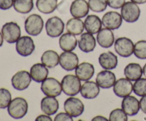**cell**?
Returning a JSON list of instances; mask_svg holds the SVG:
<instances>
[{"label":"cell","mask_w":146,"mask_h":121,"mask_svg":"<svg viewBox=\"0 0 146 121\" xmlns=\"http://www.w3.org/2000/svg\"><path fill=\"white\" fill-rule=\"evenodd\" d=\"M28 102L24 98L17 97L11 100L7 107V111L10 116L14 119H21L28 112Z\"/></svg>","instance_id":"6da1fadb"},{"label":"cell","mask_w":146,"mask_h":121,"mask_svg":"<svg viewBox=\"0 0 146 121\" xmlns=\"http://www.w3.org/2000/svg\"><path fill=\"white\" fill-rule=\"evenodd\" d=\"M62 91L66 95L75 96L80 92L81 88V80L76 75H66L61 81Z\"/></svg>","instance_id":"7a4b0ae2"},{"label":"cell","mask_w":146,"mask_h":121,"mask_svg":"<svg viewBox=\"0 0 146 121\" xmlns=\"http://www.w3.org/2000/svg\"><path fill=\"white\" fill-rule=\"evenodd\" d=\"M44 21L40 15L36 14L29 16L24 22V28L28 34L34 36L39 35L44 28Z\"/></svg>","instance_id":"3957f363"},{"label":"cell","mask_w":146,"mask_h":121,"mask_svg":"<svg viewBox=\"0 0 146 121\" xmlns=\"http://www.w3.org/2000/svg\"><path fill=\"white\" fill-rule=\"evenodd\" d=\"M121 14L123 19L126 22H135L139 19L141 15V9L138 4L133 1H127L121 7Z\"/></svg>","instance_id":"277c9868"},{"label":"cell","mask_w":146,"mask_h":121,"mask_svg":"<svg viewBox=\"0 0 146 121\" xmlns=\"http://www.w3.org/2000/svg\"><path fill=\"white\" fill-rule=\"evenodd\" d=\"M4 39L9 44H14L21 36V28L16 22H7L1 28Z\"/></svg>","instance_id":"5b68a950"},{"label":"cell","mask_w":146,"mask_h":121,"mask_svg":"<svg viewBox=\"0 0 146 121\" xmlns=\"http://www.w3.org/2000/svg\"><path fill=\"white\" fill-rule=\"evenodd\" d=\"M46 31L51 38H57L62 35L64 30V23L58 17H53L48 19L46 22Z\"/></svg>","instance_id":"8992f818"},{"label":"cell","mask_w":146,"mask_h":121,"mask_svg":"<svg viewBox=\"0 0 146 121\" xmlns=\"http://www.w3.org/2000/svg\"><path fill=\"white\" fill-rule=\"evenodd\" d=\"M41 90L46 96L57 97L62 92L61 83L54 78H47L41 83Z\"/></svg>","instance_id":"52a82bcc"},{"label":"cell","mask_w":146,"mask_h":121,"mask_svg":"<svg viewBox=\"0 0 146 121\" xmlns=\"http://www.w3.org/2000/svg\"><path fill=\"white\" fill-rule=\"evenodd\" d=\"M115 51L120 56L127 58L133 54L134 44L132 40L127 37H120L114 43Z\"/></svg>","instance_id":"ba28073f"},{"label":"cell","mask_w":146,"mask_h":121,"mask_svg":"<svg viewBox=\"0 0 146 121\" xmlns=\"http://www.w3.org/2000/svg\"><path fill=\"white\" fill-rule=\"evenodd\" d=\"M64 108L65 112L73 118H77L84 112V105L82 101L77 98L71 97L64 102Z\"/></svg>","instance_id":"9c48e42d"},{"label":"cell","mask_w":146,"mask_h":121,"mask_svg":"<svg viewBox=\"0 0 146 121\" xmlns=\"http://www.w3.org/2000/svg\"><path fill=\"white\" fill-rule=\"evenodd\" d=\"M16 44L17 52L21 56H29L35 50V44L32 38L28 36H21L17 40Z\"/></svg>","instance_id":"30bf717a"},{"label":"cell","mask_w":146,"mask_h":121,"mask_svg":"<svg viewBox=\"0 0 146 121\" xmlns=\"http://www.w3.org/2000/svg\"><path fill=\"white\" fill-rule=\"evenodd\" d=\"M31 80V75L28 71H20L12 76L11 85L17 91H24L29 86Z\"/></svg>","instance_id":"8fae6325"},{"label":"cell","mask_w":146,"mask_h":121,"mask_svg":"<svg viewBox=\"0 0 146 121\" xmlns=\"http://www.w3.org/2000/svg\"><path fill=\"white\" fill-rule=\"evenodd\" d=\"M78 56L71 51H64L59 56V64L61 68L66 71L76 69L78 65Z\"/></svg>","instance_id":"7c38bea8"},{"label":"cell","mask_w":146,"mask_h":121,"mask_svg":"<svg viewBox=\"0 0 146 121\" xmlns=\"http://www.w3.org/2000/svg\"><path fill=\"white\" fill-rule=\"evenodd\" d=\"M113 92L119 98H125L133 91V85L128 78H120L113 85Z\"/></svg>","instance_id":"4fadbf2b"},{"label":"cell","mask_w":146,"mask_h":121,"mask_svg":"<svg viewBox=\"0 0 146 121\" xmlns=\"http://www.w3.org/2000/svg\"><path fill=\"white\" fill-rule=\"evenodd\" d=\"M122 22V16L117 11H108L103 16V25L105 28L111 30L118 29L121 27Z\"/></svg>","instance_id":"5bb4252c"},{"label":"cell","mask_w":146,"mask_h":121,"mask_svg":"<svg viewBox=\"0 0 146 121\" xmlns=\"http://www.w3.org/2000/svg\"><path fill=\"white\" fill-rule=\"evenodd\" d=\"M96 81L100 88L103 89H108L114 85L116 81V77L113 73L109 70L105 69L97 74Z\"/></svg>","instance_id":"9a60e30c"},{"label":"cell","mask_w":146,"mask_h":121,"mask_svg":"<svg viewBox=\"0 0 146 121\" xmlns=\"http://www.w3.org/2000/svg\"><path fill=\"white\" fill-rule=\"evenodd\" d=\"M122 109L129 116H134L139 112L140 101L133 95H128L123 98L121 103Z\"/></svg>","instance_id":"2e32d148"},{"label":"cell","mask_w":146,"mask_h":121,"mask_svg":"<svg viewBox=\"0 0 146 121\" xmlns=\"http://www.w3.org/2000/svg\"><path fill=\"white\" fill-rule=\"evenodd\" d=\"M88 3L86 0H74L70 7V13L76 18H84L89 12Z\"/></svg>","instance_id":"e0dca14e"},{"label":"cell","mask_w":146,"mask_h":121,"mask_svg":"<svg viewBox=\"0 0 146 121\" xmlns=\"http://www.w3.org/2000/svg\"><path fill=\"white\" fill-rule=\"evenodd\" d=\"M96 40L100 46L104 48H108L112 46L115 41L113 32L107 28H102L97 34Z\"/></svg>","instance_id":"ac0fdd59"},{"label":"cell","mask_w":146,"mask_h":121,"mask_svg":"<svg viewBox=\"0 0 146 121\" xmlns=\"http://www.w3.org/2000/svg\"><path fill=\"white\" fill-rule=\"evenodd\" d=\"M78 48L85 53H90L94 51L96 46V40L92 34L88 32L81 34V38L78 41Z\"/></svg>","instance_id":"d6986e66"},{"label":"cell","mask_w":146,"mask_h":121,"mask_svg":"<svg viewBox=\"0 0 146 121\" xmlns=\"http://www.w3.org/2000/svg\"><path fill=\"white\" fill-rule=\"evenodd\" d=\"M95 68L93 64L88 62H83L76 68V75L81 81H86L91 79L94 75Z\"/></svg>","instance_id":"ffe728a7"},{"label":"cell","mask_w":146,"mask_h":121,"mask_svg":"<svg viewBox=\"0 0 146 121\" xmlns=\"http://www.w3.org/2000/svg\"><path fill=\"white\" fill-rule=\"evenodd\" d=\"M80 93L86 99H94L100 93L99 85L94 81H86L81 85Z\"/></svg>","instance_id":"44dd1931"},{"label":"cell","mask_w":146,"mask_h":121,"mask_svg":"<svg viewBox=\"0 0 146 121\" xmlns=\"http://www.w3.org/2000/svg\"><path fill=\"white\" fill-rule=\"evenodd\" d=\"M59 102L55 97L46 96L41 101V110L42 112L48 115H54L58 111Z\"/></svg>","instance_id":"7402d4cb"},{"label":"cell","mask_w":146,"mask_h":121,"mask_svg":"<svg viewBox=\"0 0 146 121\" xmlns=\"http://www.w3.org/2000/svg\"><path fill=\"white\" fill-rule=\"evenodd\" d=\"M31 79L36 83H42L48 75V70L43 63L34 64L30 69Z\"/></svg>","instance_id":"603a6c76"},{"label":"cell","mask_w":146,"mask_h":121,"mask_svg":"<svg viewBox=\"0 0 146 121\" xmlns=\"http://www.w3.org/2000/svg\"><path fill=\"white\" fill-rule=\"evenodd\" d=\"M98 62L103 68L112 70L118 65V57L111 51L101 54L98 58Z\"/></svg>","instance_id":"cb8c5ba5"},{"label":"cell","mask_w":146,"mask_h":121,"mask_svg":"<svg viewBox=\"0 0 146 121\" xmlns=\"http://www.w3.org/2000/svg\"><path fill=\"white\" fill-rule=\"evenodd\" d=\"M102 21L96 15H88L84 21V28L86 31L92 34H98L102 27Z\"/></svg>","instance_id":"d4e9b609"},{"label":"cell","mask_w":146,"mask_h":121,"mask_svg":"<svg viewBox=\"0 0 146 121\" xmlns=\"http://www.w3.org/2000/svg\"><path fill=\"white\" fill-rule=\"evenodd\" d=\"M58 43L60 48L64 51H74L78 44L75 35L68 32L65 33L61 36Z\"/></svg>","instance_id":"484cf974"},{"label":"cell","mask_w":146,"mask_h":121,"mask_svg":"<svg viewBox=\"0 0 146 121\" xmlns=\"http://www.w3.org/2000/svg\"><path fill=\"white\" fill-rule=\"evenodd\" d=\"M143 69L141 65L137 63H128L124 68V75L125 78L131 81H135L142 77Z\"/></svg>","instance_id":"4316f807"},{"label":"cell","mask_w":146,"mask_h":121,"mask_svg":"<svg viewBox=\"0 0 146 121\" xmlns=\"http://www.w3.org/2000/svg\"><path fill=\"white\" fill-rule=\"evenodd\" d=\"M41 61L47 68H54L59 63V56L56 51L47 50L41 56Z\"/></svg>","instance_id":"83f0119b"},{"label":"cell","mask_w":146,"mask_h":121,"mask_svg":"<svg viewBox=\"0 0 146 121\" xmlns=\"http://www.w3.org/2000/svg\"><path fill=\"white\" fill-rule=\"evenodd\" d=\"M67 32L71 33L74 35H80L84 30V23L79 18H71L66 23Z\"/></svg>","instance_id":"f1b7e54d"},{"label":"cell","mask_w":146,"mask_h":121,"mask_svg":"<svg viewBox=\"0 0 146 121\" xmlns=\"http://www.w3.org/2000/svg\"><path fill=\"white\" fill-rule=\"evenodd\" d=\"M36 5L40 12L48 14L57 9L58 0H36Z\"/></svg>","instance_id":"f546056e"},{"label":"cell","mask_w":146,"mask_h":121,"mask_svg":"<svg viewBox=\"0 0 146 121\" xmlns=\"http://www.w3.org/2000/svg\"><path fill=\"white\" fill-rule=\"evenodd\" d=\"M14 9L20 14H28L34 9L33 0H14Z\"/></svg>","instance_id":"4dcf8cb0"},{"label":"cell","mask_w":146,"mask_h":121,"mask_svg":"<svg viewBox=\"0 0 146 121\" xmlns=\"http://www.w3.org/2000/svg\"><path fill=\"white\" fill-rule=\"evenodd\" d=\"M134 55L139 59H146V41L141 40L134 45Z\"/></svg>","instance_id":"1f68e13d"},{"label":"cell","mask_w":146,"mask_h":121,"mask_svg":"<svg viewBox=\"0 0 146 121\" xmlns=\"http://www.w3.org/2000/svg\"><path fill=\"white\" fill-rule=\"evenodd\" d=\"M89 9L94 12H102L107 8L106 0H88Z\"/></svg>","instance_id":"d6a6232c"},{"label":"cell","mask_w":146,"mask_h":121,"mask_svg":"<svg viewBox=\"0 0 146 121\" xmlns=\"http://www.w3.org/2000/svg\"><path fill=\"white\" fill-rule=\"evenodd\" d=\"M133 92L138 96L146 95V78H139L135 81L133 85Z\"/></svg>","instance_id":"836d02e7"},{"label":"cell","mask_w":146,"mask_h":121,"mask_svg":"<svg viewBox=\"0 0 146 121\" xmlns=\"http://www.w3.org/2000/svg\"><path fill=\"white\" fill-rule=\"evenodd\" d=\"M11 101V94L6 88H0V108H7Z\"/></svg>","instance_id":"e575fe53"},{"label":"cell","mask_w":146,"mask_h":121,"mask_svg":"<svg viewBox=\"0 0 146 121\" xmlns=\"http://www.w3.org/2000/svg\"><path fill=\"white\" fill-rule=\"evenodd\" d=\"M123 109L116 108L111 111L109 115L110 121H127L128 116Z\"/></svg>","instance_id":"d590c367"},{"label":"cell","mask_w":146,"mask_h":121,"mask_svg":"<svg viewBox=\"0 0 146 121\" xmlns=\"http://www.w3.org/2000/svg\"><path fill=\"white\" fill-rule=\"evenodd\" d=\"M108 7L114 9H121L125 3V0H106Z\"/></svg>","instance_id":"8d00e7d4"},{"label":"cell","mask_w":146,"mask_h":121,"mask_svg":"<svg viewBox=\"0 0 146 121\" xmlns=\"http://www.w3.org/2000/svg\"><path fill=\"white\" fill-rule=\"evenodd\" d=\"M54 121H73V117L67 112H59L56 115Z\"/></svg>","instance_id":"74e56055"},{"label":"cell","mask_w":146,"mask_h":121,"mask_svg":"<svg viewBox=\"0 0 146 121\" xmlns=\"http://www.w3.org/2000/svg\"><path fill=\"white\" fill-rule=\"evenodd\" d=\"M14 0H0V9L8 10L14 5Z\"/></svg>","instance_id":"f35d334b"},{"label":"cell","mask_w":146,"mask_h":121,"mask_svg":"<svg viewBox=\"0 0 146 121\" xmlns=\"http://www.w3.org/2000/svg\"><path fill=\"white\" fill-rule=\"evenodd\" d=\"M140 108L142 112L146 114V95L142 96L141 99L140 100Z\"/></svg>","instance_id":"ab89813d"},{"label":"cell","mask_w":146,"mask_h":121,"mask_svg":"<svg viewBox=\"0 0 146 121\" xmlns=\"http://www.w3.org/2000/svg\"><path fill=\"white\" fill-rule=\"evenodd\" d=\"M52 119H51V117L48 115H46V114H44V115H40L36 118V121H51Z\"/></svg>","instance_id":"60d3db41"},{"label":"cell","mask_w":146,"mask_h":121,"mask_svg":"<svg viewBox=\"0 0 146 121\" xmlns=\"http://www.w3.org/2000/svg\"><path fill=\"white\" fill-rule=\"evenodd\" d=\"M107 121L108 120V119L107 118H106L104 116H101V115H98V116H96L94 117V118L92 119V121Z\"/></svg>","instance_id":"b9f144b4"},{"label":"cell","mask_w":146,"mask_h":121,"mask_svg":"<svg viewBox=\"0 0 146 121\" xmlns=\"http://www.w3.org/2000/svg\"><path fill=\"white\" fill-rule=\"evenodd\" d=\"M131 1H133L138 4H143L146 3V0H131Z\"/></svg>","instance_id":"7bdbcfd3"},{"label":"cell","mask_w":146,"mask_h":121,"mask_svg":"<svg viewBox=\"0 0 146 121\" xmlns=\"http://www.w3.org/2000/svg\"><path fill=\"white\" fill-rule=\"evenodd\" d=\"M3 42H4V37H3L2 34L0 32V47L3 45Z\"/></svg>","instance_id":"ee69618b"},{"label":"cell","mask_w":146,"mask_h":121,"mask_svg":"<svg viewBox=\"0 0 146 121\" xmlns=\"http://www.w3.org/2000/svg\"><path fill=\"white\" fill-rule=\"evenodd\" d=\"M143 72L144 75H145V77L146 78V63L144 65L143 68Z\"/></svg>","instance_id":"f6af8a7d"}]
</instances>
